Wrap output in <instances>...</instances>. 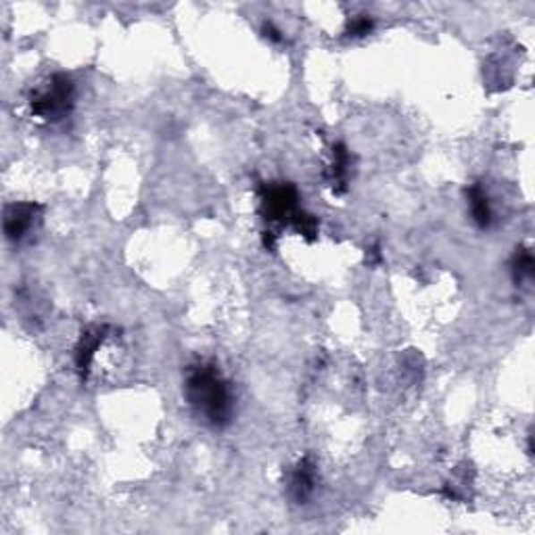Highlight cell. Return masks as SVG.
<instances>
[{
    "label": "cell",
    "instance_id": "cell-1",
    "mask_svg": "<svg viewBox=\"0 0 535 535\" xmlns=\"http://www.w3.org/2000/svg\"><path fill=\"white\" fill-rule=\"evenodd\" d=\"M184 397L192 412L205 425L224 429L234 414V394L216 364L199 362L189 366L184 378Z\"/></svg>",
    "mask_w": 535,
    "mask_h": 535
},
{
    "label": "cell",
    "instance_id": "cell-2",
    "mask_svg": "<svg viewBox=\"0 0 535 535\" xmlns=\"http://www.w3.org/2000/svg\"><path fill=\"white\" fill-rule=\"evenodd\" d=\"M261 208H264L266 220L289 222L303 234L316 233V220L301 211L300 192L293 184L278 183L264 186L261 189Z\"/></svg>",
    "mask_w": 535,
    "mask_h": 535
},
{
    "label": "cell",
    "instance_id": "cell-3",
    "mask_svg": "<svg viewBox=\"0 0 535 535\" xmlns=\"http://www.w3.org/2000/svg\"><path fill=\"white\" fill-rule=\"evenodd\" d=\"M76 98V89H73L72 78L57 73L42 86L38 92H34L30 109L36 117L45 122H57L70 114Z\"/></svg>",
    "mask_w": 535,
    "mask_h": 535
},
{
    "label": "cell",
    "instance_id": "cell-4",
    "mask_svg": "<svg viewBox=\"0 0 535 535\" xmlns=\"http://www.w3.org/2000/svg\"><path fill=\"white\" fill-rule=\"evenodd\" d=\"M40 217L36 203H11L4 208V234L11 242H21L32 233Z\"/></svg>",
    "mask_w": 535,
    "mask_h": 535
},
{
    "label": "cell",
    "instance_id": "cell-5",
    "mask_svg": "<svg viewBox=\"0 0 535 535\" xmlns=\"http://www.w3.org/2000/svg\"><path fill=\"white\" fill-rule=\"evenodd\" d=\"M318 469L310 458H303L289 475V496L295 504H306L316 491Z\"/></svg>",
    "mask_w": 535,
    "mask_h": 535
},
{
    "label": "cell",
    "instance_id": "cell-6",
    "mask_svg": "<svg viewBox=\"0 0 535 535\" xmlns=\"http://www.w3.org/2000/svg\"><path fill=\"white\" fill-rule=\"evenodd\" d=\"M107 331H109L107 327H92V328H86L82 337H80L73 360H76V370L80 372V377L82 378L89 377L92 360H95V353L98 352V347L103 345V341L107 339Z\"/></svg>",
    "mask_w": 535,
    "mask_h": 535
},
{
    "label": "cell",
    "instance_id": "cell-7",
    "mask_svg": "<svg viewBox=\"0 0 535 535\" xmlns=\"http://www.w3.org/2000/svg\"><path fill=\"white\" fill-rule=\"evenodd\" d=\"M466 199H469V209H471V217L472 222L477 224L479 228H489L491 222H494V209H491V201L488 197V192L479 183L471 184L466 189Z\"/></svg>",
    "mask_w": 535,
    "mask_h": 535
},
{
    "label": "cell",
    "instance_id": "cell-8",
    "mask_svg": "<svg viewBox=\"0 0 535 535\" xmlns=\"http://www.w3.org/2000/svg\"><path fill=\"white\" fill-rule=\"evenodd\" d=\"M347 172H350V153H347L345 145L333 147V166H331V183L333 186H345Z\"/></svg>",
    "mask_w": 535,
    "mask_h": 535
},
{
    "label": "cell",
    "instance_id": "cell-9",
    "mask_svg": "<svg viewBox=\"0 0 535 535\" xmlns=\"http://www.w3.org/2000/svg\"><path fill=\"white\" fill-rule=\"evenodd\" d=\"M533 255L529 249H516L513 258V278L514 283L519 284L522 281H529L533 278Z\"/></svg>",
    "mask_w": 535,
    "mask_h": 535
},
{
    "label": "cell",
    "instance_id": "cell-10",
    "mask_svg": "<svg viewBox=\"0 0 535 535\" xmlns=\"http://www.w3.org/2000/svg\"><path fill=\"white\" fill-rule=\"evenodd\" d=\"M372 28H375V21L370 20V17H356V20H352L350 28H347V34L352 36V38H362V36L370 34Z\"/></svg>",
    "mask_w": 535,
    "mask_h": 535
},
{
    "label": "cell",
    "instance_id": "cell-11",
    "mask_svg": "<svg viewBox=\"0 0 535 535\" xmlns=\"http://www.w3.org/2000/svg\"><path fill=\"white\" fill-rule=\"evenodd\" d=\"M264 34L268 36V38H270L272 42H281L283 40V36H281V32H278V30L272 26V23H264Z\"/></svg>",
    "mask_w": 535,
    "mask_h": 535
}]
</instances>
